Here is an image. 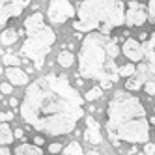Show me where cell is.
Instances as JSON below:
<instances>
[{"instance_id":"obj_1","label":"cell","mask_w":155,"mask_h":155,"mask_svg":"<svg viewBox=\"0 0 155 155\" xmlns=\"http://www.w3.org/2000/svg\"><path fill=\"white\" fill-rule=\"evenodd\" d=\"M86 99L69 84L65 75L49 73L28 84L19 112L41 135L62 137L75 131L84 118Z\"/></svg>"},{"instance_id":"obj_2","label":"cell","mask_w":155,"mask_h":155,"mask_svg":"<svg viewBox=\"0 0 155 155\" xmlns=\"http://www.w3.org/2000/svg\"><path fill=\"white\" fill-rule=\"evenodd\" d=\"M107 137L118 148L121 142L127 144H148L150 138V118L142 101L125 92H116L107 105Z\"/></svg>"},{"instance_id":"obj_3","label":"cell","mask_w":155,"mask_h":155,"mask_svg":"<svg viewBox=\"0 0 155 155\" xmlns=\"http://www.w3.org/2000/svg\"><path fill=\"white\" fill-rule=\"evenodd\" d=\"M121 47L116 38H110L99 32L86 34L81 49H79V77L92 79L101 82H118L120 65H116V58Z\"/></svg>"},{"instance_id":"obj_4","label":"cell","mask_w":155,"mask_h":155,"mask_svg":"<svg viewBox=\"0 0 155 155\" xmlns=\"http://www.w3.org/2000/svg\"><path fill=\"white\" fill-rule=\"evenodd\" d=\"M125 4L121 0H82L77 8L73 30L79 34L110 36V32L125 25Z\"/></svg>"},{"instance_id":"obj_5","label":"cell","mask_w":155,"mask_h":155,"mask_svg":"<svg viewBox=\"0 0 155 155\" xmlns=\"http://www.w3.org/2000/svg\"><path fill=\"white\" fill-rule=\"evenodd\" d=\"M23 30L26 34V39L21 45V54L34 64L36 69H41L43 64H45L47 54L51 52L52 45L56 43V34L45 23V17L39 12L32 13L25 19Z\"/></svg>"},{"instance_id":"obj_6","label":"cell","mask_w":155,"mask_h":155,"mask_svg":"<svg viewBox=\"0 0 155 155\" xmlns=\"http://www.w3.org/2000/svg\"><path fill=\"white\" fill-rule=\"evenodd\" d=\"M75 6L69 0H51L47 6V17L52 25H64L75 17Z\"/></svg>"},{"instance_id":"obj_7","label":"cell","mask_w":155,"mask_h":155,"mask_svg":"<svg viewBox=\"0 0 155 155\" xmlns=\"http://www.w3.org/2000/svg\"><path fill=\"white\" fill-rule=\"evenodd\" d=\"M146 21H150L148 8H144V4L137 2V0H129L125 9V25L129 28H140L146 25Z\"/></svg>"},{"instance_id":"obj_8","label":"cell","mask_w":155,"mask_h":155,"mask_svg":"<svg viewBox=\"0 0 155 155\" xmlns=\"http://www.w3.org/2000/svg\"><path fill=\"white\" fill-rule=\"evenodd\" d=\"M153 79V73L150 69L148 62H140L137 65V73L131 77V79H127L125 82V90L127 92H138V90H144V86H146L148 81Z\"/></svg>"},{"instance_id":"obj_9","label":"cell","mask_w":155,"mask_h":155,"mask_svg":"<svg viewBox=\"0 0 155 155\" xmlns=\"http://www.w3.org/2000/svg\"><path fill=\"white\" fill-rule=\"evenodd\" d=\"M32 0H2V13H0V23L6 26L12 19L19 17L28 8Z\"/></svg>"},{"instance_id":"obj_10","label":"cell","mask_w":155,"mask_h":155,"mask_svg":"<svg viewBox=\"0 0 155 155\" xmlns=\"http://www.w3.org/2000/svg\"><path fill=\"white\" fill-rule=\"evenodd\" d=\"M121 52L131 60V62H146V49H144V43L135 39V38H127L121 45Z\"/></svg>"},{"instance_id":"obj_11","label":"cell","mask_w":155,"mask_h":155,"mask_svg":"<svg viewBox=\"0 0 155 155\" xmlns=\"http://www.w3.org/2000/svg\"><path fill=\"white\" fill-rule=\"evenodd\" d=\"M84 140L92 146H99L103 142V133H101V127H99L97 120H94L92 116L86 118V129H84Z\"/></svg>"},{"instance_id":"obj_12","label":"cell","mask_w":155,"mask_h":155,"mask_svg":"<svg viewBox=\"0 0 155 155\" xmlns=\"http://www.w3.org/2000/svg\"><path fill=\"white\" fill-rule=\"evenodd\" d=\"M6 77H8V81L13 86H28V82H30L28 73L25 69H21V68H8L6 69Z\"/></svg>"},{"instance_id":"obj_13","label":"cell","mask_w":155,"mask_h":155,"mask_svg":"<svg viewBox=\"0 0 155 155\" xmlns=\"http://www.w3.org/2000/svg\"><path fill=\"white\" fill-rule=\"evenodd\" d=\"M144 49H146V62H148L150 69L153 73V79H155V32L150 36V39L144 43Z\"/></svg>"},{"instance_id":"obj_14","label":"cell","mask_w":155,"mask_h":155,"mask_svg":"<svg viewBox=\"0 0 155 155\" xmlns=\"http://www.w3.org/2000/svg\"><path fill=\"white\" fill-rule=\"evenodd\" d=\"M15 140V131L9 127V124L2 121V125H0V142H2V146H9Z\"/></svg>"},{"instance_id":"obj_15","label":"cell","mask_w":155,"mask_h":155,"mask_svg":"<svg viewBox=\"0 0 155 155\" xmlns=\"http://www.w3.org/2000/svg\"><path fill=\"white\" fill-rule=\"evenodd\" d=\"M41 148H38L36 144H28V142H23L19 144L17 150L13 151V155H41Z\"/></svg>"},{"instance_id":"obj_16","label":"cell","mask_w":155,"mask_h":155,"mask_svg":"<svg viewBox=\"0 0 155 155\" xmlns=\"http://www.w3.org/2000/svg\"><path fill=\"white\" fill-rule=\"evenodd\" d=\"M21 38V32L17 28H4L2 30V45L4 47H9V45H13V43Z\"/></svg>"},{"instance_id":"obj_17","label":"cell","mask_w":155,"mask_h":155,"mask_svg":"<svg viewBox=\"0 0 155 155\" xmlns=\"http://www.w3.org/2000/svg\"><path fill=\"white\" fill-rule=\"evenodd\" d=\"M58 64L62 65V68H71V65L75 64V54H73V51H60L58 52Z\"/></svg>"},{"instance_id":"obj_18","label":"cell","mask_w":155,"mask_h":155,"mask_svg":"<svg viewBox=\"0 0 155 155\" xmlns=\"http://www.w3.org/2000/svg\"><path fill=\"white\" fill-rule=\"evenodd\" d=\"M101 95H103V88L97 84V86H92L90 90L84 94V99H86L88 103H92V101H97V99L101 97Z\"/></svg>"},{"instance_id":"obj_19","label":"cell","mask_w":155,"mask_h":155,"mask_svg":"<svg viewBox=\"0 0 155 155\" xmlns=\"http://www.w3.org/2000/svg\"><path fill=\"white\" fill-rule=\"evenodd\" d=\"M64 155H86V153H84V150L79 142H69L64 148Z\"/></svg>"},{"instance_id":"obj_20","label":"cell","mask_w":155,"mask_h":155,"mask_svg":"<svg viewBox=\"0 0 155 155\" xmlns=\"http://www.w3.org/2000/svg\"><path fill=\"white\" fill-rule=\"evenodd\" d=\"M2 64L8 65V68H19L21 64V58L17 56V54H9V52H4L2 54Z\"/></svg>"},{"instance_id":"obj_21","label":"cell","mask_w":155,"mask_h":155,"mask_svg":"<svg viewBox=\"0 0 155 155\" xmlns=\"http://www.w3.org/2000/svg\"><path fill=\"white\" fill-rule=\"evenodd\" d=\"M135 73H137V65L135 64H124V65H120V77H121V79H131Z\"/></svg>"},{"instance_id":"obj_22","label":"cell","mask_w":155,"mask_h":155,"mask_svg":"<svg viewBox=\"0 0 155 155\" xmlns=\"http://www.w3.org/2000/svg\"><path fill=\"white\" fill-rule=\"evenodd\" d=\"M144 94H148L150 97H155V79L146 82V86H144Z\"/></svg>"},{"instance_id":"obj_23","label":"cell","mask_w":155,"mask_h":155,"mask_svg":"<svg viewBox=\"0 0 155 155\" xmlns=\"http://www.w3.org/2000/svg\"><path fill=\"white\" fill-rule=\"evenodd\" d=\"M148 13H150V21L155 25V0H150L148 2Z\"/></svg>"},{"instance_id":"obj_24","label":"cell","mask_w":155,"mask_h":155,"mask_svg":"<svg viewBox=\"0 0 155 155\" xmlns=\"http://www.w3.org/2000/svg\"><path fill=\"white\" fill-rule=\"evenodd\" d=\"M49 151L54 153V155H60V151H62V144H60V142H52V144H49Z\"/></svg>"},{"instance_id":"obj_25","label":"cell","mask_w":155,"mask_h":155,"mask_svg":"<svg viewBox=\"0 0 155 155\" xmlns=\"http://www.w3.org/2000/svg\"><path fill=\"white\" fill-rule=\"evenodd\" d=\"M12 90H13V84H12V82H2V86H0V92H2V95L12 94Z\"/></svg>"},{"instance_id":"obj_26","label":"cell","mask_w":155,"mask_h":155,"mask_svg":"<svg viewBox=\"0 0 155 155\" xmlns=\"http://www.w3.org/2000/svg\"><path fill=\"white\" fill-rule=\"evenodd\" d=\"M144 153H146V155H155V144L153 142L144 144Z\"/></svg>"},{"instance_id":"obj_27","label":"cell","mask_w":155,"mask_h":155,"mask_svg":"<svg viewBox=\"0 0 155 155\" xmlns=\"http://www.w3.org/2000/svg\"><path fill=\"white\" fill-rule=\"evenodd\" d=\"M13 110H8V112H2V116H0V120H2V121H6V124H8V121H12L13 120Z\"/></svg>"},{"instance_id":"obj_28","label":"cell","mask_w":155,"mask_h":155,"mask_svg":"<svg viewBox=\"0 0 155 155\" xmlns=\"http://www.w3.org/2000/svg\"><path fill=\"white\" fill-rule=\"evenodd\" d=\"M8 105L12 107L13 110H17V107H21V103H19V99H17V97H9V101H8Z\"/></svg>"},{"instance_id":"obj_29","label":"cell","mask_w":155,"mask_h":155,"mask_svg":"<svg viewBox=\"0 0 155 155\" xmlns=\"http://www.w3.org/2000/svg\"><path fill=\"white\" fill-rule=\"evenodd\" d=\"M43 142H45V138H43L41 135H38V137H34V142H32V144H36L38 148H41V146H43Z\"/></svg>"},{"instance_id":"obj_30","label":"cell","mask_w":155,"mask_h":155,"mask_svg":"<svg viewBox=\"0 0 155 155\" xmlns=\"http://www.w3.org/2000/svg\"><path fill=\"white\" fill-rule=\"evenodd\" d=\"M15 138L25 140V131H23V129H15Z\"/></svg>"},{"instance_id":"obj_31","label":"cell","mask_w":155,"mask_h":155,"mask_svg":"<svg viewBox=\"0 0 155 155\" xmlns=\"http://www.w3.org/2000/svg\"><path fill=\"white\" fill-rule=\"evenodd\" d=\"M0 155H12V151H9L8 146H2V150H0Z\"/></svg>"},{"instance_id":"obj_32","label":"cell","mask_w":155,"mask_h":155,"mask_svg":"<svg viewBox=\"0 0 155 155\" xmlns=\"http://www.w3.org/2000/svg\"><path fill=\"white\" fill-rule=\"evenodd\" d=\"M82 84H84V79H82V77H79V79L75 81V86H77V88H81Z\"/></svg>"},{"instance_id":"obj_33","label":"cell","mask_w":155,"mask_h":155,"mask_svg":"<svg viewBox=\"0 0 155 155\" xmlns=\"http://www.w3.org/2000/svg\"><path fill=\"white\" fill-rule=\"evenodd\" d=\"M150 125H155V116H151V118H150Z\"/></svg>"},{"instance_id":"obj_34","label":"cell","mask_w":155,"mask_h":155,"mask_svg":"<svg viewBox=\"0 0 155 155\" xmlns=\"http://www.w3.org/2000/svg\"><path fill=\"white\" fill-rule=\"evenodd\" d=\"M86 155H99V151H94V150H92V151H88Z\"/></svg>"},{"instance_id":"obj_35","label":"cell","mask_w":155,"mask_h":155,"mask_svg":"<svg viewBox=\"0 0 155 155\" xmlns=\"http://www.w3.org/2000/svg\"><path fill=\"white\" fill-rule=\"evenodd\" d=\"M137 155H146V153H144V151H138V153H137Z\"/></svg>"},{"instance_id":"obj_36","label":"cell","mask_w":155,"mask_h":155,"mask_svg":"<svg viewBox=\"0 0 155 155\" xmlns=\"http://www.w3.org/2000/svg\"><path fill=\"white\" fill-rule=\"evenodd\" d=\"M153 99H155V97H153Z\"/></svg>"}]
</instances>
